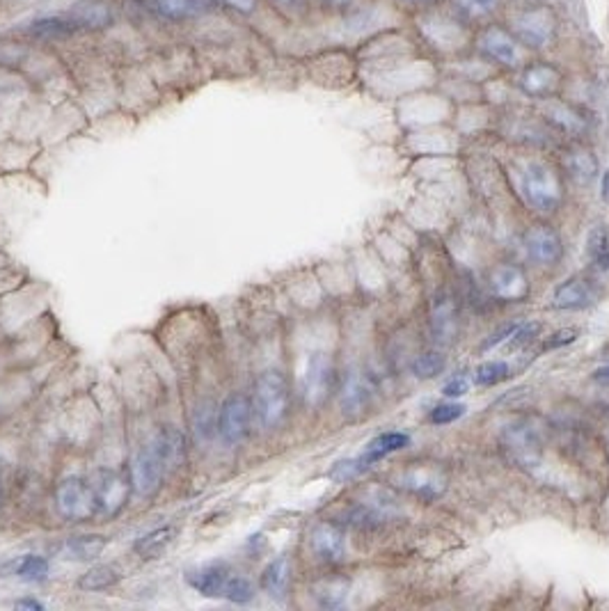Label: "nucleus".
I'll use <instances>...</instances> for the list:
<instances>
[{"label": "nucleus", "mask_w": 609, "mask_h": 611, "mask_svg": "<svg viewBox=\"0 0 609 611\" xmlns=\"http://www.w3.org/2000/svg\"><path fill=\"white\" fill-rule=\"evenodd\" d=\"M252 412L264 429H277L289 412V385L277 369L259 373L252 394Z\"/></svg>", "instance_id": "nucleus-1"}, {"label": "nucleus", "mask_w": 609, "mask_h": 611, "mask_svg": "<svg viewBox=\"0 0 609 611\" xmlns=\"http://www.w3.org/2000/svg\"><path fill=\"white\" fill-rule=\"evenodd\" d=\"M165 465H163V458L158 454L156 445L154 442H147L145 446L133 454L129 462V481H131V492L136 497L149 499L154 497L163 486V479H165Z\"/></svg>", "instance_id": "nucleus-2"}, {"label": "nucleus", "mask_w": 609, "mask_h": 611, "mask_svg": "<svg viewBox=\"0 0 609 611\" xmlns=\"http://www.w3.org/2000/svg\"><path fill=\"white\" fill-rule=\"evenodd\" d=\"M55 508L69 522H85L99 513V504L92 483L79 477H69L55 488Z\"/></svg>", "instance_id": "nucleus-3"}, {"label": "nucleus", "mask_w": 609, "mask_h": 611, "mask_svg": "<svg viewBox=\"0 0 609 611\" xmlns=\"http://www.w3.org/2000/svg\"><path fill=\"white\" fill-rule=\"evenodd\" d=\"M252 401L243 394H230L218 408V436L224 445L239 446L250 433Z\"/></svg>", "instance_id": "nucleus-4"}, {"label": "nucleus", "mask_w": 609, "mask_h": 611, "mask_svg": "<svg viewBox=\"0 0 609 611\" xmlns=\"http://www.w3.org/2000/svg\"><path fill=\"white\" fill-rule=\"evenodd\" d=\"M522 192H525L527 202L538 211H554L562 199L557 176L543 163H531L522 172Z\"/></svg>", "instance_id": "nucleus-5"}, {"label": "nucleus", "mask_w": 609, "mask_h": 611, "mask_svg": "<svg viewBox=\"0 0 609 611\" xmlns=\"http://www.w3.org/2000/svg\"><path fill=\"white\" fill-rule=\"evenodd\" d=\"M97 504H99L101 515H117L126 506L131 492V481L126 474L117 470H101L92 481Z\"/></svg>", "instance_id": "nucleus-6"}, {"label": "nucleus", "mask_w": 609, "mask_h": 611, "mask_svg": "<svg viewBox=\"0 0 609 611\" xmlns=\"http://www.w3.org/2000/svg\"><path fill=\"white\" fill-rule=\"evenodd\" d=\"M333 387V360L326 352H314L302 373V396L308 405H321Z\"/></svg>", "instance_id": "nucleus-7"}, {"label": "nucleus", "mask_w": 609, "mask_h": 611, "mask_svg": "<svg viewBox=\"0 0 609 611\" xmlns=\"http://www.w3.org/2000/svg\"><path fill=\"white\" fill-rule=\"evenodd\" d=\"M502 445L509 451V456L520 465H537L541 454V440L529 424L506 426L502 433Z\"/></svg>", "instance_id": "nucleus-8"}, {"label": "nucleus", "mask_w": 609, "mask_h": 611, "mask_svg": "<svg viewBox=\"0 0 609 611\" xmlns=\"http://www.w3.org/2000/svg\"><path fill=\"white\" fill-rule=\"evenodd\" d=\"M525 250H527V254H529L531 261H537V264H543V266H550V264H557V261L562 259L563 245H562V239H559V233L554 232V229L547 227V225H537V227H531L529 232H527Z\"/></svg>", "instance_id": "nucleus-9"}, {"label": "nucleus", "mask_w": 609, "mask_h": 611, "mask_svg": "<svg viewBox=\"0 0 609 611\" xmlns=\"http://www.w3.org/2000/svg\"><path fill=\"white\" fill-rule=\"evenodd\" d=\"M516 32L527 47L543 48L554 35V19L547 10H529L518 16Z\"/></svg>", "instance_id": "nucleus-10"}, {"label": "nucleus", "mask_w": 609, "mask_h": 611, "mask_svg": "<svg viewBox=\"0 0 609 611\" xmlns=\"http://www.w3.org/2000/svg\"><path fill=\"white\" fill-rule=\"evenodd\" d=\"M312 549L323 564H339L346 555V540L342 529L330 522L318 524L312 531Z\"/></svg>", "instance_id": "nucleus-11"}, {"label": "nucleus", "mask_w": 609, "mask_h": 611, "mask_svg": "<svg viewBox=\"0 0 609 611\" xmlns=\"http://www.w3.org/2000/svg\"><path fill=\"white\" fill-rule=\"evenodd\" d=\"M596 302V293L591 284L579 277H571V280L562 282L552 293V307L557 310H587Z\"/></svg>", "instance_id": "nucleus-12"}, {"label": "nucleus", "mask_w": 609, "mask_h": 611, "mask_svg": "<svg viewBox=\"0 0 609 611\" xmlns=\"http://www.w3.org/2000/svg\"><path fill=\"white\" fill-rule=\"evenodd\" d=\"M69 19H72L80 30H104V28L113 26V10L104 0H80L79 5H73L69 10Z\"/></svg>", "instance_id": "nucleus-13"}, {"label": "nucleus", "mask_w": 609, "mask_h": 611, "mask_svg": "<svg viewBox=\"0 0 609 611\" xmlns=\"http://www.w3.org/2000/svg\"><path fill=\"white\" fill-rule=\"evenodd\" d=\"M481 48L486 55H490L495 63L504 64V67H518L520 64V48H518L516 39L506 35L500 28H490L481 37Z\"/></svg>", "instance_id": "nucleus-14"}, {"label": "nucleus", "mask_w": 609, "mask_h": 611, "mask_svg": "<svg viewBox=\"0 0 609 611\" xmlns=\"http://www.w3.org/2000/svg\"><path fill=\"white\" fill-rule=\"evenodd\" d=\"M230 575H232L230 568L216 561V564H207V565H199V568L190 570V573L186 575V580H188V584L198 590L199 596L220 598L224 581H227V577Z\"/></svg>", "instance_id": "nucleus-15"}, {"label": "nucleus", "mask_w": 609, "mask_h": 611, "mask_svg": "<svg viewBox=\"0 0 609 611\" xmlns=\"http://www.w3.org/2000/svg\"><path fill=\"white\" fill-rule=\"evenodd\" d=\"M490 291L502 301H520L527 293L525 273L516 266H500L490 277Z\"/></svg>", "instance_id": "nucleus-16"}, {"label": "nucleus", "mask_w": 609, "mask_h": 611, "mask_svg": "<svg viewBox=\"0 0 609 611\" xmlns=\"http://www.w3.org/2000/svg\"><path fill=\"white\" fill-rule=\"evenodd\" d=\"M151 442L156 445L158 454H161L165 471H174L186 461V436H183L182 430L167 426V429L158 430Z\"/></svg>", "instance_id": "nucleus-17"}, {"label": "nucleus", "mask_w": 609, "mask_h": 611, "mask_svg": "<svg viewBox=\"0 0 609 611\" xmlns=\"http://www.w3.org/2000/svg\"><path fill=\"white\" fill-rule=\"evenodd\" d=\"M410 445V437L406 436V433H399V430H392V433H383V436L374 437V440L367 445L365 454L358 458L359 465L365 467V471L369 470V467H374L376 462L383 461L385 456H390V454H396V451L406 449V446Z\"/></svg>", "instance_id": "nucleus-18"}, {"label": "nucleus", "mask_w": 609, "mask_h": 611, "mask_svg": "<svg viewBox=\"0 0 609 611\" xmlns=\"http://www.w3.org/2000/svg\"><path fill=\"white\" fill-rule=\"evenodd\" d=\"M342 410L346 415H358L365 412V408L371 401V385L362 373H349V378L342 385Z\"/></svg>", "instance_id": "nucleus-19"}, {"label": "nucleus", "mask_w": 609, "mask_h": 611, "mask_svg": "<svg viewBox=\"0 0 609 611\" xmlns=\"http://www.w3.org/2000/svg\"><path fill=\"white\" fill-rule=\"evenodd\" d=\"M520 85L527 94L534 97H546L552 94L559 85V72L550 64H531L522 72Z\"/></svg>", "instance_id": "nucleus-20"}, {"label": "nucleus", "mask_w": 609, "mask_h": 611, "mask_svg": "<svg viewBox=\"0 0 609 611\" xmlns=\"http://www.w3.org/2000/svg\"><path fill=\"white\" fill-rule=\"evenodd\" d=\"M289 581H292V564H289L287 556H277L275 561H271L261 575V586L275 600H282L287 596Z\"/></svg>", "instance_id": "nucleus-21"}, {"label": "nucleus", "mask_w": 609, "mask_h": 611, "mask_svg": "<svg viewBox=\"0 0 609 611\" xmlns=\"http://www.w3.org/2000/svg\"><path fill=\"white\" fill-rule=\"evenodd\" d=\"M174 536H177V529H174L173 524L156 527L151 529V531H147L145 536H140V539L136 540V545H133V549H136V555L140 556V559H156V556H161L163 552L173 545Z\"/></svg>", "instance_id": "nucleus-22"}, {"label": "nucleus", "mask_w": 609, "mask_h": 611, "mask_svg": "<svg viewBox=\"0 0 609 611\" xmlns=\"http://www.w3.org/2000/svg\"><path fill=\"white\" fill-rule=\"evenodd\" d=\"M403 486L415 492V495H419V497L427 499H436L444 490L443 479L437 477L433 470H427V467H417V470L408 471Z\"/></svg>", "instance_id": "nucleus-23"}, {"label": "nucleus", "mask_w": 609, "mask_h": 611, "mask_svg": "<svg viewBox=\"0 0 609 611\" xmlns=\"http://www.w3.org/2000/svg\"><path fill=\"white\" fill-rule=\"evenodd\" d=\"M456 327H459V318H456L453 302L449 298L437 301L436 307H433V335H436L437 342H449L456 335Z\"/></svg>", "instance_id": "nucleus-24"}, {"label": "nucleus", "mask_w": 609, "mask_h": 611, "mask_svg": "<svg viewBox=\"0 0 609 611\" xmlns=\"http://www.w3.org/2000/svg\"><path fill=\"white\" fill-rule=\"evenodd\" d=\"M80 28L64 16H44L39 21L30 23V32L39 39H67L73 32H79Z\"/></svg>", "instance_id": "nucleus-25"}, {"label": "nucleus", "mask_w": 609, "mask_h": 611, "mask_svg": "<svg viewBox=\"0 0 609 611\" xmlns=\"http://www.w3.org/2000/svg\"><path fill=\"white\" fill-rule=\"evenodd\" d=\"M158 14L173 21H183L202 14L208 7V0H154Z\"/></svg>", "instance_id": "nucleus-26"}, {"label": "nucleus", "mask_w": 609, "mask_h": 611, "mask_svg": "<svg viewBox=\"0 0 609 611\" xmlns=\"http://www.w3.org/2000/svg\"><path fill=\"white\" fill-rule=\"evenodd\" d=\"M108 545V539L99 534L73 536L67 540V555L73 561H92L101 555Z\"/></svg>", "instance_id": "nucleus-27"}, {"label": "nucleus", "mask_w": 609, "mask_h": 611, "mask_svg": "<svg viewBox=\"0 0 609 611\" xmlns=\"http://www.w3.org/2000/svg\"><path fill=\"white\" fill-rule=\"evenodd\" d=\"M120 581V570L115 565H92L80 575L79 589L83 590H108Z\"/></svg>", "instance_id": "nucleus-28"}, {"label": "nucleus", "mask_w": 609, "mask_h": 611, "mask_svg": "<svg viewBox=\"0 0 609 611\" xmlns=\"http://www.w3.org/2000/svg\"><path fill=\"white\" fill-rule=\"evenodd\" d=\"M346 596H349V580H344V577H333V580H326L317 586V600L326 609L342 607Z\"/></svg>", "instance_id": "nucleus-29"}, {"label": "nucleus", "mask_w": 609, "mask_h": 611, "mask_svg": "<svg viewBox=\"0 0 609 611\" xmlns=\"http://www.w3.org/2000/svg\"><path fill=\"white\" fill-rule=\"evenodd\" d=\"M12 573L23 581H44L48 575V561L39 555H23L12 564Z\"/></svg>", "instance_id": "nucleus-30"}, {"label": "nucleus", "mask_w": 609, "mask_h": 611, "mask_svg": "<svg viewBox=\"0 0 609 611\" xmlns=\"http://www.w3.org/2000/svg\"><path fill=\"white\" fill-rule=\"evenodd\" d=\"M588 257L598 270H609V232L605 227H594L588 232Z\"/></svg>", "instance_id": "nucleus-31"}, {"label": "nucleus", "mask_w": 609, "mask_h": 611, "mask_svg": "<svg viewBox=\"0 0 609 611\" xmlns=\"http://www.w3.org/2000/svg\"><path fill=\"white\" fill-rule=\"evenodd\" d=\"M220 598L234 602V605H245V602H250L255 598V586H252V581L248 577L232 573L227 577V581H224Z\"/></svg>", "instance_id": "nucleus-32"}, {"label": "nucleus", "mask_w": 609, "mask_h": 611, "mask_svg": "<svg viewBox=\"0 0 609 611\" xmlns=\"http://www.w3.org/2000/svg\"><path fill=\"white\" fill-rule=\"evenodd\" d=\"M509 371H511L509 364L493 360V362H484L481 367H477V371H474V380H477V385H481V387H493V385L509 378Z\"/></svg>", "instance_id": "nucleus-33"}, {"label": "nucleus", "mask_w": 609, "mask_h": 611, "mask_svg": "<svg viewBox=\"0 0 609 611\" xmlns=\"http://www.w3.org/2000/svg\"><path fill=\"white\" fill-rule=\"evenodd\" d=\"M598 172V161L594 158V154L588 151H578V154L571 156V174L578 179L579 183H588Z\"/></svg>", "instance_id": "nucleus-34"}, {"label": "nucleus", "mask_w": 609, "mask_h": 611, "mask_svg": "<svg viewBox=\"0 0 609 611\" xmlns=\"http://www.w3.org/2000/svg\"><path fill=\"white\" fill-rule=\"evenodd\" d=\"M444 369V358L440 352H422L419 358L412 362V371L417 378H436Z\"/></svg>", "instance_id": "nucleus-35"}, {"label": "nucleus", "mask_w": 609, "mask_h": 611, "mask_svg": "<svg viewBox=\"0 0 609 611\" xmlns=\"http://www.w3.org/2000/svg\"><path fill=\"white\" fill-rule=\"evenodd\" d=\"M195 433H198V437H211L214 433H218V410L199 405L198 412H195Z\"/></svg>", "instance_id": "nucleus-36"}, {"label": "nucleus", "mask_w": 609, "mask_h": 611, "mask_svg": "<svg viewBox=\"0 0 609 611\" xmlns=\"http://www.w3.org/2000/svg\"><path fill=\"white\" fill-rule=\"evenodd\" d=\"M552 120L566 131L584 129V117H579L573 108H566V106H554V108H552Z\"/></svg>", "instance_id": "nucleus-37"}, {"label": "nucleus", "mask_w": 609, "mask_h": 611, "mask_svg": "<svg viewBox=\"0 0 609 611\" xmlns=\"http://www.w3.org/2000/svg\"><path fill=\"white\" fill-rule=\"evenodd\" d=\"M465 415V405L461 403H440L431 410V421L437 426L452 424Z\"/></svg>", "instance_id": "nucleus-38"}, {"label": "nucleus", "mask_w": 609, "mask_h": 611, "mask_svg": "<svg viewBox=\"0 0 609 611\" xmlns=\"http://www.w3.org/2000/svg\"><path fill=\"white\" fill-rule=\"evenodd\" d=\"M456 3H459V7L465 14L474 16V19L493 14L497 5H500V0H456Z\"/></svg>", "instance_id": "nucleus-39"}, {"label": "nucleus", "mask_w": 609, "mask_h": 611, "mask_svg": "<svg viewBox=\"0 0 609 611\" xmlns=\"http://www.w3.org/2000/svg\"><path fill=\"white\" fill-rule=\"evenodd\" d=\"M362 471H365V467L359 465L358 458H355V461H342L330 470V479H334L337 483H346L351 481V479L359 477Z\"/></svg>", "instance_id": "nucleus-40"}, {"label": "nucleus", "mask_w": 609, "mask_h": 611, "mask_svg": "<svg viewBox=\"0 0 609 611\" xmlns=\"http://www.w3.org/2000/svg\"><path fill=\"white\" fill-rule=\"evenodd\" d=\"M538 330H541V323H525V326H518L516 332L511 335V348H522L537 337Z\"/></svg>", "instance_id": "nucleus-41"}, {"label": "nucleus", "mask_w": 609, "mask_h": 611, "mask_svg": "<svg viewBox=\"0 0 609 611\" xmlns=\"http://www.w3.org/2000/svg\"><path fill=\"white\" fill-rule=\"evenodd\" d=\"M579 330L578 327H566V330H559L554 332L550 339H547V344L543 346V351H552V348H562V346H568V344H573L575 339H578Z\"/></svg>", "instance_id": "nucleus-42"}, {"label": "nucleus", "mask_w": 609, "mask_h": 611, "mask_svg": "<svg viewBox=\"0 0 609 611\" xmlns=\"http://www.w3.org/2000/svg\"><path fill=\"white\" fill-rule=\"evenodd\" d=\"M469 392V380L465 376H453L452 380H447L443 387V394L447 399H459L463 394Z\"/></svg>", "instance_id": "nucleus-43"}, {"label": "nucleus", "mask_w": 609, "mask_h": 611, "mask_svg": "<svg viewBox=\"0 0 609 611\" xmlns=\"http://www.w3.org/2000/svg\"><path fill=\"white\" fill-rule=\"evenodd\" d=\"M516 327H518V326H506L504 330L495 332L493 337H490V339H486V342H484V346H481V348H484V351H488V348L497 346V344H502V342H504L506 337H511V335H513V332H516Z\"/></svg>", "instance_id": "nucleus-44"}, {"label": "nucleus", "mask_w": 609, "mask_h": 611, "mask_svg": "<svg viewBox=\"0 0 609 611\" xmlns=\"http://www.w3.org/2000/svg\"><path fill=\"white\" fill-rule=\"evenodd\" d=\"M227 5L230 7H234V10H239V12H252L257 7V0H224Z\"/></svg>", "instance_id": "nucleus-45"}, {"label": "nucleus", "mask_w": 609, "mask_h": 611, "mask_svg": "<svg viewBox=\"0 0 609 611\" xmlns=\"http://www.w3.org/2000/svg\"><path fill=\"white\" fill-rule=\"evenodd\" d=\"M16 609H44V605L39 600H32V598H26V600L16 602Z\"/></svg>", "instance_id": "nucleus-46"}, {"label": "nucleus", "mask_w": 609, "mask_h": 611, "mask_svg": "<svg viewBox=\"0 0 609 611\" xmlns=\"http://www.w3.org/2000/svg\"><path fill=\"white\" fill-rule=\"evenodd\" d=\"M594 380H596V383H605V385L609 383V364H607V367H600L598 371L594 373Z\"/></svg>", "instance_id": "nucleus-47"}, {"label": "nucleus", "mask_w": 609, "mask_h": 611, "mask_svg": "<svg viewBox=\"0 0 609 611\" xmlns=\"http://www.w3.org/2000/svg\"><path fill=\"white\" fill-rule=\"evenodd\" d=\"M603 199L605 202H609V170L605 172V176H603Z\"/></svg>", "instance_id": "nucleus-48"}, {"label": "nucleus", "mask_w": 609, "mask_h": 611, "mask_svg": "<svg viewBox=\"0 0 609 611\" xmlns=\"http://www.w3.org/2000/svg\"><path fill=\"white\" fill-rule=\"evenodd\" d=\"M326 3H330V5H346L349 0H326Z\"/></svg>", "instance_id": "nucleus-49"}, {"label": "nucleus", "mask_w": 609, "mask_h": 611, "mask_svg": "<svg viewBox=\"0 0 609 611\" xmlns=\"http://www.w3.org/2000/svg\"><path fill=\"white\" fill-rule=\"evenodd\" d=\"M0 504H3V483H0Z\"/></svg>", "instance_id": "nucleus-50"}, {"label": "nucleus", "mask_w": 609, "mask_h": 611, "mask_svg": "<svg viewBox=\"0 0 609 611\" xmlns=\"http://www.w3.org/2000/svg\"><path fill=\"white\" fill-rule=\"evenodd\" d=\"M280 3H292V0H280Z\"/></svg>", "instance_id": "nucleus-51"}, {"label": "nucleus", "mask_w": 609, "mask_h": 611, "mask_svg": "<svg viewBox=\"0 0 609 611\" xmlns=\"http://www.w3.org/2000/svg\"><path fill=\"white\" fill-rule=\"evenodd\" d=\"M607 19H609V7H607ZM607 26H609V21H607Z\"/></svg>", "instance_id": "nucleus-52"}, {"label": "nucleus", "mask_w": 609, "mask_h": 611, "mask_svg": "<svg viewBox=\"0 0 609 611\" xmlns=\"http://www.w3.org/2000/svg\"><path fill=\"white\" fill-rule=\"evenodd\" d=\"M415 3H417V0H415Z\"/></svg>", "instance_id": "nucleus-53"}]
</instances>
